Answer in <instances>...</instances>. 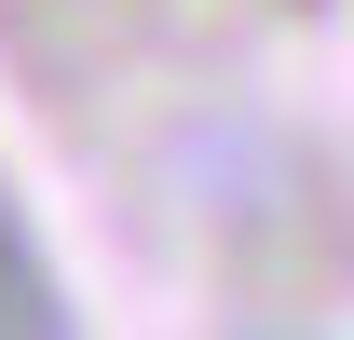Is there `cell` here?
<instances>
[{
  "label": "cell",
  "instance_id": "obj_1",
  "mask_svg": "<svg viewBox=\"0 0 354 340\" xmlns=\"http://www.w3.org/2000/svg\"><path fill=\"white\" fill-rule=\"evenodd\" d=\"M0 313H28V272H14V245H0Z\"/></svg>",
  "mask_w": 354,
  "mask_h": 340
}]
</instances>
